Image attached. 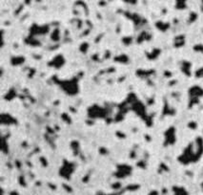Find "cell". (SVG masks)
Returning a JSON list of instances; mask_svg holds the SVG:
<instances>
[{
	"instance_id": "1",
	"label": "cell",
	"mask_w": 203,
	"mask_h": 195,
	"mask_svg": "<svg viewBox=\"0 0 203 195\" xmlns=\"http://www.w3.org/2000/svg\"><path fill=\"white\" fill-rule=\"evenodd\" d=\"M63 90L66 91V93L70 95H75L78 92L77 86V79H73L72 80H65L60 83Z\"/></svg>"
},
{
	"instance_id": "2",
	"label": "cell",
	"mask_w": 203,
	"mask_h": 195,
	"mask_svg": "<svg viewBox=\"0 0 203 195\" xmlns=\"http://www.w3.org/2000/svg\"><path fill=\"white\" fill-rule=\"evenodd\" d=\"M49 32V26H38L33 24L30 29V37H34L36 34H45Z\"/></svg>"
},
{
	"instance_id": "3",
	"label": "cell",
	"mask_w": 203,
	"mask_h": 195,
	"mask_svg": "<svg viewBox=\"0 0 203 195\" xmlns=\"http://www.w3.org/2000/svg\"><path fill=\"white\" fill-rule=\"evenodd\" d=\"M117 168H118V170L115 172V174H114L117 178H125V177H127L128 175L131 174L132 168L127 165H119Z\"/></svg>"
},
{
	"instance_id": "4",
	"label": "cell",
	"mask_w": 203,
	"mask_h": 195,
	"mask_svg": "<svg viewBox=\"0 0 203 195\" xmlns=\"http://www.w3.org/2000/svg\"><path fill=\"white\" fill-rule=\"evenodd\" d=\"M48 64L49 66L55 67V68H60V67H62L65 64V58L62 55H58L57 56H54Z\"/></svg>"
},
{
	"instance_id": "5",
	"label": "cell",
	"mask_w": 203,
	"mask_h": 195,
	"mask_svg": "<svg viewBox=\"0 0 203 195\" xmlns=\"http://www.w3.org/2000/svg\"><path fill=\"white\" fill-rule=\"evenodd\" d=\"M73 171V166H72L71 163H67V165H64L62 169H60V176H62L63 178L69 180L70 178H71Z\"/></svg>"
},
{
	"instance_id": "6",
	"label": "cell",
	"mask_w": 203,
	"mask_h": 195,
	"mask_svg": "<svg viewBox=\"0 0 203 195\" xmlns=\"http://www.w3.org/2000/svg\"><path fill=\"white\" fill-rule=\"evenodd\" d=\"M104 110L101 107H98L97 105H94L90 108L89 110V116L92 118H97V117H103Z\"/></svg>"
},
{
	"instance_id": "7",
	"label": "cell",
	"mask_w": 203,
	"mask_h": 195,
	"mask_svg": "<svg viewBox=\"0 0 203 195\" xmlns=\"http://www.w3.org/2000/svg\"><path fill=\"white\" fill-rule=\"evenodd\" d=\"M189 94H190L192 99L199 98L203 95V90H202V88L199 87V86H193L192 88H190V90H189Z\"/></svg>"
},
{
	"instance_id": "8",
	"label": "cell",
	"mask_w": 203,
	"mask_h": 195,
	"mask_svg": "<svg viewBox=\"0 0 203 195\" xmlns=\"http://www.w3.org/2000/svg\"><path fill=\"white\" fill-rule=\"evenodd\" d=\"M166 141L168 144H174V140H176V137H174V129L173 128H170L169 130H167L166 132Z\"/></svg>"
},
{
	"instance_id": "9",
	"label": "cell",
	"mask_w": 203,
	"mask_h": 195,
	"mask_svg": "<svg viewBox=\"0 0 203 195\" xmlns=\"http://www.w3.org/2000/svg\"><path fill=\"white\" fill-rule=\"evenodd\" d=\"M191 66L192 64L189 61H183L182 64H181V71L187 76L191 75Z\"/></svg>"
},
{
	"instance_id": "10",
	"label": "cell",
	"mask_w": 203,
	"mask_h": 195,
	"mask_svg": "<svg viewBox=\"0 0 203 195\" xmlns=\"http://www.w3.org/2000/svg\"><path fill=\"white\" fill-rule=\"evenodd\" d=\"M24 61H25V58H24V56H13V58H12V59H10V63H12V65L13 66H18V65L23 64Z\"/></svg>"
},
{
	"instance_id": "11",
	"label": "cell",
	"mask_w": 203,
	"mask_h": 195,
	"mask_svg": "<svg viewBox=\"0 0 203 195\" xmlns=\"http://www.w3.org/2000/svg\"><path fill=\"white\" fill-rule=\"evenodd\" d=\"M173 191H174V195H189L187 190L182 187H174Z\"/></svg>"
},
{
	"instance_id": "12",
	"label": "cell",
	"mask_w": 203,
	"mask_h": 195,
	"mask_svg": "<svg viewBox=\"0 0 203 195\" xmlns=\"http://www.w3.org/2000/svg\"><path fill=\"white\" fill-rule=\"evenodd\" d=\"M114 61L116 62H119L122 63V64H127L129 62V56H126V55H120V56H117L114 58Z\"/></svg>"
},
{
	"instance_id": "13",
	"label": "cell",
	"mask_w": 203,
	"mask_h": 195,
	"mask_svg": "<svg viewBox=\"0 0 203 195\" xmlns=\"http://www.w3.org/2000/svg\"><path fill=\"white\" fill-rule=\"evenodd\" d=\"M156 26L157 27V29L160 30L161 32H165L169 29L170 27V24L169 23H165V22H162V21H158V22L156 23Z\"/></svg>"
},
{
	"instance_id": "14",
	"label": "cell",
	"mask_w": 203,
	"mask_h": 195,
	"mask_svg": "<svg viewBox=\"0 0 203 195\" xmlns=\"http://www.w3.org/2000/svg\"><path fill=\"white\" fill-rule=\"evenodd\" d=\"M153 73V70H147V71L138 70V71H136V75H137L138 77H147L151 76Z\"/></svg>"
},
{
	"instance_id": "15",
	"label": "cell",
	"mask_w": 203,
	"mask_h": 195,
	"mask_svg": "<svg viewBox=\"0 0 203 195\" xmlns=\"http://www.w3.org/2000/svg\"><path fill=\"white\" fill-rule=\"evenodd\" d=\"M184 42H185V39H184L183 35H178V37H176V39H174V47H176V48L181 47V46L184 45Z\"/></svg>"
},
{
	"instance_id": "16",
	"label": "cell",
	"mask_w": 203,
	"mask_h": 195,
	"mask_svg": "<svg viewBox=\"0 0 203 195\" xmlns=\"http://www.w3.org/2000/svg\"><path fill=\"white\" fill-rule=\"evenodd\" d=\"M160 54V50L159 49H155V50H153L151 53H147V58H148L149 59H156L157 56H159Z\"/></svg>"
},
{
	"instance_id": "17",
	"label": "cell",
	"mask_w": 203,
	"mask_h": 195,
	"mask_svg": "<svg viewBox=\"0 0 203 195\" xmlns=\"http://www.w3.org/2000/svg\"><path fill=\"white\" fill-rule=\"evenodd\" d=\"M59 34H60V32H59V29H58V28H55V29H54V31H52V35H51L52 40L54 41V42L59 41V39H60V37H59Z\"/></svg>"
},
{
	"instance_id": "18",
	"label": "cell",
	"mask_w": 203,
	"mask_h": 195,
	"mask_svg": "<svg viewBox=\"0 0 203 195\" xmlns=\"http://www.w3.org/2000/svg\"><path fill=\"white\" fill-rule=\"evenodd\" d=\"M26 42L28 44H30L31 46H34V47H36V46H39L40 45V42L39 41H37L36 39H34V37H28V38L26 39Z\"/></svg>"
},
{
	"instance_id": "19",
	"label": "cell",
	"mask_w": 203,
	"mask_h": 195,
	"mask_svg": "<svg viewBox=\"0 0 203 195\" xmlns=\"http://www.w3.org/2000/svg\"><path fill=\"white\" fill-rule=\"evenodd\" d=\"M176 8L178 10H183V9H186L187 6H186V2L184 1H176Z\"/></svg>"
},
{
	"instance_id": "20",
	"label": "cell",
	"mask_w": 203,
	"mask_h": 195,
	"mask_svg": "<svg viewBox=\"0 0 203 195\" xmlns=\"http://www.w3.org/2000/svg\"><path fill=\"white\" fill-rule=\"evenodd\" d=\"M88 49H89V44L87 43V42H83L79 47V50L82 53H86L87 51H88Z\"/></svg>"
},
{
	"instance_id": "21",
	"label": "cell",
	"mask_w": 203,
	"mask_h": 195,
	"mask_svg": "<svg viewBox=\"0 0 203 195\" xmlns=\"http://www.w3.org/2000/svg\"><path fill=\"white\" fill-rule=\"evenodd\" d=\"M132 41H133V38L130 37H125L122 38V42H123L125 45H130L132 43Z\"/></svg>"
},
{
	"instance_id": "22",
	"label": "cell",
	"mask_w": 203,
	"mask_h": 195,
	"mask_svg": "<svg viewBox=\"0 0 203 195\" xmlns=\"http://www.w3.org/2000/svg\"><path fill=\"white\" fill-rule=\"evenodd\" d=\"M197 18V15L195 13H190V17H189V22L192 23L194 22V21Z\"/></svg>"
},
{
	"instance_id": "23",
	"label": "cell",
	"mask_w": 203,
	"mask_h": 195,
	"mask_svg": "<svg viewBox=\"0 0 203 195\" xmlns=\"http://www.w3.org/2000/svg\"><path fill=\"white\" fill-rule=\"evenodd\" d=\"M194 50L195 52H203V45L201 44H197L194 47Z\"/></svg>"
},
{
	"instance_id": "24",
	"label": "cell",
	"mask_w": 203,
	"mask_h": 195,
	"mask_svg": "<svg viewBox=\"0 0 203 195\" xmlns=\"http://www.w3.org/2000/svg\"><path fill=\"white\" fill-rule=\"evenodd\" d=\"M195 76H197V77H203V67L197 71V73H195Z\"/></svg>"
},
{
	"instance_id": "25",
	"label": "cell",
	"mask_w": 203,
	"mask_h": 195,
	"mask_svg": "<svg viewBox=\"0 0 203 195\" xmlns=\"http://www.w3.org/2000/svg\"><path fill=\"white\" fill-rule=\"evenodd\" d=\"M139 187V186H136V185H135V186H129L127 189H129V190H135V189H137Z\"/></svg>"
},
{
	"instance_id": "26",
	"label": "cell",
	"mask_w": 203,
	"mask_h": 195,
	"mask_svg": "<svg viewBox=\"0 0 203 195\" xmlns=\"http://www.w3.org/2000/svg\"><path fill=\"white\" fill-rule=\"evenodd\" d=\"M113 187H114V189H118L120 187V184L119 183H115L114 185H113Z\"/></svg>"
},
{
	"instance_id": "27",
	"label": "cell",
	"mask_w": 203,
	"mask_h": 195,
	"mask_svg": "<svg viewBox=\"0 0 203 195\" xmlns=\"http://www.w3.org/2000/svg\"><path fill=\"white\" fill-rule=\"evenodd\" d=\"M63 187H65V189L67 190V191H69V192H72V189L70 187H68V186H66V185H63Z\"/></svg>"
},
{
	"instance_id": "28",
	"label": "cell",
	"mask_w": 203,
	"mask_h": 195,
	"mask_svg": "<svg viewBox=\"0 0 203 195\" xmlns=\"http://www.w3.org/2000/svg\"><path fill=\"white\" fill-rule=\"evenodd\" d=\"M149 195H158V192H157L156 190H153L149 193Z\"/></svg>"
},
{
	"instance_id": "29",
	"label": "cell",
	"mask_w": 203,
	"mask_h": 195,
	"mask_svg": "<svg viewBox=\"0 0 203 195\" xmlns=\"http://www.w3.org/2000/svg\"><path fill=\"white\" fill-rule=\"evenodd\" d=\"M10 195H18V194H17V192H15V191H13V192H10Z\"/></svg>"
}]
</instances>
